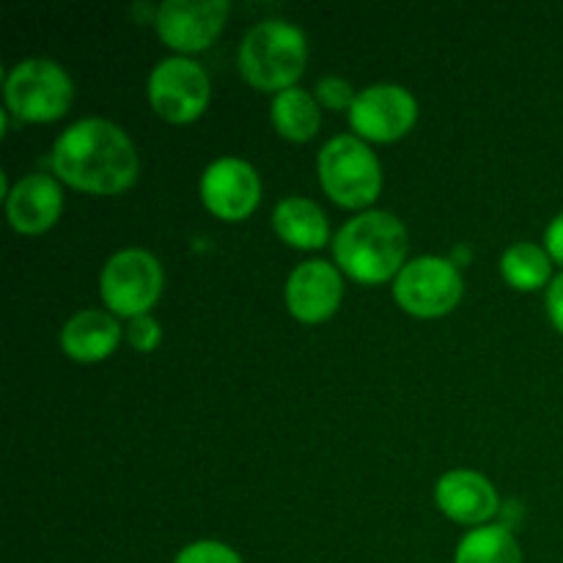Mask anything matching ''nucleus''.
Listing matches in <instances>:
<instances>
[{"mask_svg": "<svg viewBox=\"0 0 563 563\" xmlns=\"http://www.w3.org/2000/svg\"><path fill=\"white\" fill-rule=\"evenodd\" d=\"M55 179L91 196H119L137 179L132 137L108 119H80L66 126L49 154Z\"/></svg>", "mask_w": 563, "mask_h": 563, "instance_id": "f257e3e1", "label": "nucleus"}, {"mask_svg": "<svg viewBox=\"0 0 563 563\" xmlns=\"http://www.w3.org/2000/svg\"><path fill=\"white\" fill-rule=\"evenodd\" d=\"M410 236L405 223L385 209H366L346 220L333 236V258L341 273L366 286L396 280L407 264Z\"/></svg>", "mask_w": 563, "mask_h": 563, "instance_id": "f03ea898", "label": "nucleus"}, {"mask_svg": "<svg viewBox=\"0 0 563 563\" xmlns=\"http://www.w3.org/2000/svg\"><path fill=\"white\" fill-rule=\"evenodd\" d=\"M240 71L253 88L280 93L295 88L308 64V38L289 20H262L242 36Z\"/></svg>", "mask_w": 563, "mask_h": 563, "instance_id": "7ed1b4c3", "label": "nucleus"}, {"mask_svg": "<svg viewBox=\"0 0 563 563\" xmlns=\"http://www.w3.org/2000/svg\"><path fill=\"white\" fill-rule=\"evenodd\" d=\"M322 190L344 209L366 212L383 192V165L363 137L335 135L317 157Z\"/></svg>", "mask_w": 563, "mask_h": 563, "instance_id": "20e7f679", "label": "nucleus"}, {"mask_svg": "<svg viewBox=\"0 0 563 563\" xmlns=\"http://www.w3.org/2000/svg\"><path fill=\"white\" fill-rule=\"evenodd\" d=\"M75 86L58 60L25 58L9 69L3 80L5 110L27 124H49L69 110Z\"/></svg>", "mask_w": 563, "mask_h": 563, "instance_id": "39448f33", "label": "nucleus"}, {"mask_svg": "<svg viewBox=\"0 0 563 563\" xmlns=\"http://www.w3.org/2000/svg\"><path fill=\"white\" fill-rule=\"evenodd\" d=\"M163 264L143 247H124L113 253L99 273V295H102L104 308L121 319L152 313L163 295Z\"/></svg>", "mask_w": 563, "mask_h": 563, "instance_id": "423d86ee", "label": "nucleus"}, {"mask_svg": "<svg viewBox=\"0 0 563 563\" xmlns=\"http://www.w3.org/2000/svg\"><path fill=\"white\" fill-rule=\"evenodd\" d=\"M465 295L456 262L443 256H418L401 267L394 280V297L399 308L418 319H440L454 311Z\"/></svg>", "mask_w": 563, "mask_h": 563, "instance_id": "0eeeda50", "label": "nucleus"}, {"mask_svg": "<svg viewBox=\"0 0 563 563\" xmlns=\"http://www.w3.org/2000/svg\"><path fill=\"white\" fill-rule=\"evenodd\" d=\"M146 97L159 119L170 124H190L207 110L212 99V80L198 60L170 55L148 71Z\"/></svg>", "mask_w": 563, "mask_h": 563, "instance_id": "6e6552de", "label": "nucleus"}, {"mask_svg": "<svg viewBox=\"0 0 563 563\" xmlns=\"http://www.w3.org/2000/svg\"><path fill=\"white\" fill-rule=\"evenodd\" d=\"M350 126L366 143L401 141L418 121V99L399 82H374L357 91Z\"/></svg>", "mask_w": 563, "mask_h": 563, "instance_id": "1a4fd4ad", "label": "nucleus"}, {"mask_svg": "<svg viewBox=\"0 0 563 563\" xmlns=\"http://www.w3.org/2000/svg\"><path fill=\"white\" fill-rule=\"evenodd\" d=\"M229 14V0H165L154 11V27L176 55H192L220 36Z\"/></svg>", "mask_w": 563, "mask_h": 563, "instance_id": "9d476101", "label": "nucleus"}, {"mask_svg": "<svg viewBox=\"0 0 563 563\" xmlns=\"http://www.w3.org/2000/svg\"><path fill=\"white\" fill-rule=\"evenodd\" d=\"M201 201L214 218L225 223H240L256 212L262 201V176L247 159L218 157L207 165L201 176Z\"/></svg>", "mask_w": 563, "mask_h": 563, "instance_id": "9b49d317", "label": "nucleus"}, {"mask_svg": "<svg viewBox=\"0 0 563 563\" xmlns=\"http://www.w3.org/2000/svg\"><path fill=\"white\" fill-rule=\"evenodd\" d=\"M286 308L302 324H322L339 311L344 297V278L335 264L324 258H308L297 264L286 278Z\"/></svg>", "mask_w": 563, "mask_h": 563, "instance_id": "f8f14e48", "label": "nucleus"}, {"mask_svg": "<svg viewBox=\"0 0 563 563\" xmlns=\"http://www.w3.org/2000/svg\"><path fill=\"white\" fill-rule=\"evenodd\" d=\"M60 212H64V190L55 176L27 174L5 190V218L16 234H44L58 223Z\"/></svg>", "mask_w": 563, "mask_h": 563, "instance_id": "ddd939ff", "label": "nucleus"}, {"mask_svg": "<svg viewBox=\"0 0 563 563\" xmlns=\"http://www.w3.org/2000/svg\"><path fill=\"white\" fill-rule=\"evenodd\" d=\"M434 504L449 520L460 526H489L498 515V493L478 471H449L434 484Z\"/></svg>", "mask_w": 563, "mask_h": 563, "instance_id": "4468645a", "label": "nucleus"}, {"mask_svg": "<svg viewBox=\"0 0 563 563\" xmlns=\"http://www.w3.org/2000/svg\"><path fill=\"white\" fill-rule=\"evenodd\" d=\"M124 339L119 317L104 308H82L60 328V350L77 363H99L113 355Z\"/></svg>", "mask_w": 563, "mask_h": 563, "instance_id": "2eb2a0df", "label": "nucleus"}, {"mask_svg": "<svg viewBox=\"0 0 563 563\" xmlns=\"http://www.w3.org/2000/svg\"><path fill=\"white\" fill-rule=\"evenodd\" d=\"M273 229L286 245L297 251H319L330 242V223L317 201L302 196H289L275 203Z\"/></svg>", "mask_w": 563, "mask_h": 563, "instance_id": "dca6fc26", "label": "nucleus"}, {"mask_svg": "<svg viewBox=\"0 0 563 563\" xmlns=\"http://www.w3.org/2000/svg\"><path fill=\"white\" fill-rule=\"evenodd\" d=\"M269 119H273L275 132L280 137H286L291 143H306L322 126V108H319L313 93L295 86L275 93L273 104H269Z\"/></svg>", "mask_w": 563, "mask_h": 563, "instance_id": "f3484780", "label": "nucleus"}, {"mask_svg": "<svg viewBox=\"0 0 563 563\" xmlns=\"http://www.w3.org/2000/svg\"><path fill=\"white\" fill-rule=\"evenodd\" d=\"M454 563H522V550L509 526H478L460 539Z\"/></svg>", "mask_w": 563, "mask_h": 563, "instance_id": "a211bd4d", "label": "nucleus"}, {"mask_svg": "<svg viewBox=\"0 0 563 563\" xmlns=\"http://www.w3.org/2000/svg\"><path fill=\"white\" fill-rule=\"evenodd\" d=\"M500 275L517 291H537L553 280V258L537 242H515L500 256Z\"/></svg>", "mask_w": 563, "mask_h": 563, "instance_id": "6ab92c4d", "label": "nucleus"}, {"mask_svg": "<svg viewBox=\"0 0 563 563\" xmlns=\"http://www.w3.org/2000/svg\"><path fill=\"white\" fill-rule=\"evenodd\" d=\"M174 563H245L231 544L218 542V539H198V542L185 544L176 553Z\"/></svg>", "mask_w": 563, "mask_h": 563, "instance_id": "aec40b11", "label": "nucleus"}, {"mask_svg": "<svg viewBox=\"0 0 563 563\" xmlns=\"http://www.w3.org/2000/svg\"><path fill=\"white\" fill-rule=\"evenodd\" d=\"M313 97H317L319 108H328V110H346L350 113V108L355 104V86H352L346 77H339V75H324L322 80L317 82V88H313Z\"/></svg>", "mask_w": 563, "mask_h": 563, "instance_id": "412c9836", "label": "nucleus"}, {"mask_svg": "<svg viewBox=\"0 0 563 563\" xmlns=\"http://www.w3.org/2000/svg\"><path fill=\"white\" fill-rule=\"evenodd\" d=\"M126 341H130L132 350L146 355V352H154L159 346V341H163V328H159V322L152 313L135 317L130 319V328H126Z\"/></svg>", "mask_w": 563, "mask_h": 563, "instance_id": "4be33fe9", "label": "nucleus"}, {"mask_svg": "<svg viewBox=\"0 0 563 563\" xmlns=\"http://www.w3.org/2000/svg\"><path fill=\"white\" fill-rule=\"evenodd\" d=\"M544 306H548V317L553 322V328L563 335V273L555 275L548 286V295H544Z\"/></svg>", "mask_w": 563, "mask_h": 563, "instance_id": "5701e85b", "label": "nucleus"}, {"mask_svg": "<svg viewBox=\"0 0 563 563\" xmlns=\"http://www.w3.org/2000/svg\"><path fill=\"white\" fill-rule=\"evenodd\" d=\"M544 251L550 253V258H553L555 264L563 267V212L555 214V218L550 220L548 231H544Z\"/></svg>", "mask_w": 563, "mask_h": 563, "instance_id": "b1692460", "label": "nucleus"}]
</instances>
